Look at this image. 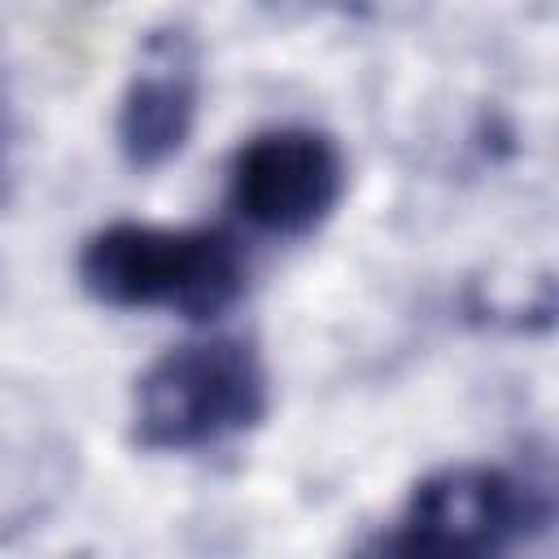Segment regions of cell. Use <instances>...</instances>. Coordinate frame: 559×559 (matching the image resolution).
Instances as JSON below:
<instances>
[{
    "label": "cell",
    "instance_id": "1",
    "mask_svg": "<svg viewBox=\"0 0 559 559\" xmlns=\"http://www.w3.org/2000/svg\"><path fill=\"white\" fill-rule=\"evenodd\" d=\"M79 275L109 306H170L188 319H210L236 301L245 262L236 240L210 227L114 223L87 240Z\"/></svg>",
    "mask_w": 559,
    "mask_h": 559
},
{
    "label": "cell",
    "instance_id": "2",
    "mask_svg": "<svg viewBox=\"0 0 559 559\" xmlns=\"http://www.w3.org/2000/svg\"><path fill=\"white\" fill-rule=\"evenodd\" d=\"M266 406V380L249 345L197 341L157 358L135 389V432L153 450H192L249 428Z\"/></svg>",
    "mask_w": 559,
    "mask_h": 559
},
{
    "label": "cell",
    "instance_id": "3",
    "mask_svg": "<svg viewBox=\"0 0 559 559\" xmlns=\"http://www.w3.org/2000/svg\"><path fill=\"white\" fill-rule=\"evenodd\" d=\"M528 498L489 467H454L419 485L389 559H498L520 533Z\"/></svg>",
    "mask_w": 559,
    "mask_h": 559
},
{
    "label": "cell",
    "instance_id": "4",
    "mask_svg": "<svg viewBox=\"0 0 559 559\" xmlns=\"http://www.w3.org/2000/svg\"><path fill=\"white\" fill-rule=\"evenodd\" d=\"M345 183L341 153L328 135L280 127L253 135L231 162L236 210L275 236H301L328 218Z\"/></svg>",
    "mask_w": 559,
    "mask_h": 559
},
{
    "label": "cell",
    "instance_id": "5",
    "mask_svg": "<svg viewBox=\"0 0 559 559\" xmlns=\"http://www.w3.org/2000/svg\"><path fill=\"white\" fill-rule=\"evenodd\" d=\"M197 114V57L183 31H162L148 39L144 61L127 87L118 135L135 166H157L188 140Z\"/></svg>",
    "mask_w": 559,
    "mask_h": 559
}]
</instances>
